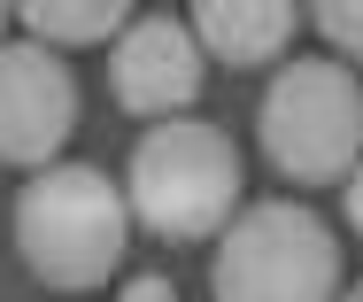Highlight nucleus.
Instances as JSON below:
<instances>
[{
	"instance_id": "1",
	"label": "nucleus",
	"mask_w": 363,
	"mask_h": 302,
	"mask_svg": "<svg viewBox=\"0 0 363 302\" xmlns=\"http://www.w3.org/2000/svg\"><path fill=\"white\" fill-rule=\"evenodd\" d=\"M16 248H23L31 279L62 287V295H93L116 271V256L132 248V202L93 163H47L16 194Z\"/></svg>"
},
{
	"instance_id": "2",
	"label": "nucleus",
	"mask_w": 363,
	"mask_h": 302,
	"mask_svg": "<svg viewBox=\"0 0 363 302\" xmlns=\"http://www.w3.org/2000/svg\"><path fill=\"white\" fill-rule=\"evenodd\" d=\"M124 202L155 240H209L240 210V148L201 117H162L132 148Z\"/></svg>"
},
{
	"instance_id": "3",
	"label": "nucleus",
	"mask_w": 363,
	"mask_h": 302,
	"mask_svg": "<svg viewBox=\"0 0 363 302\" xmlns=\"http://www.w3.org/2000/svg\"><path fill=\"white\" fill-rule=\"evenodd\" d=\"M217 302H340V240L301 202L240 210L209 264Z\"/></svg>"
},
{
	"instance_id": "4",
	"label": "nucleus",
	"mask_w": 363,
	"mask_h": 302,
	"mask_svg": "<svg viewBox=\"0 0 363 302\" xmlns=\"http://www.w3.org/2000/svg\"><path fill=\"white\" fill-rule=\"evenodd\" d=\"M263 155L279 178L301 186H325V178H348L363 163V85L348 63L333 55H309L286 63L263 93Z\"/></svg>"
},
{
	"instance_id": "5",
	"label": "nucleus",
	"mask_w": 363,
	"mask_h": 302,
	"mask_svg": "<svg viewBox=\"0 0 363 302\" xmlns=\"http://www.w3.org/2000/svg\"><path fill=\"white\" fill-rule=\"evenodd\" d=\"M77 132V77L39 39H0V163L47 171Z\"/></svg>"
},
{
	"instance_id": "6",
	"label": "nucleus",
	"mask_w": 363,
	"mask_h": 302,
	"mask_svg": "<svg viewBox=\"0 0 363 302\" xmlns=\"http://www.w3.org/2000/svg\"><path fill=\"white\" fill-rule=\"evenodd\" d=\"M201 63L209 55L186 31V16H132L116 31V55H108V93L132 117H178L201 93Z\"/></svg>"
},
{
	"instance_id": "7",
	"label": "nucleus",
	"mask_w": 363,
	"mask_h": 302,
	"mask_svg": "<svg viewBox=\"0 0 363 302\" xmlns=\"http://www.w3.org/2000/svg\"><path fill=\"white\" fill-rule=\"evenodd\" d=\"M294 23H301V8H286V0H201L186 16V31L201 39V55H217L232 70H255V63L286 55Z\"/></svg>"
},
{
	"instance_id": "8",
	"label": "nucleus",
	"mask_w": 363,
	"mask_h": 302,
	"mask_svg": "<svg viewBox=\"0 0 363 302\" xmlns=\"http://www.w3.org/2000/svg\"><path fill=\"white\" fill-rule=\"evenodd\" d=\"M16 23L39 47H101L132 16H124V0H31V8H16Z\"/></svg>"
},
{
	"instance_id": "9",
	"label": "nucleus",
	"mask_w": 363,
	"mask_h": 302,
	"mask_svg": "<svg viewBox=\"0 0 363 302\" xmlns=\"http://www.w3.org/2000/svg\"><path fill=\"white\" fill-rule=\"evenodd\" d=\"M317 31H325L340 55L363 63V0H325V8H317Z\"/></svg>"
},
{
	"instance_id": "10",
	"label": "nucleus",
	"mask_w": 363,
	"mask_h": 302,
	"mask_svg": "<svg viewBox=\"0 0 363 302\" xmlns=\"http://www.w3.org/2000/svg\"><path fill=\"white\" fill-rule=\"evenodd\" d=\"M116 302H170V279H155V271H140V279H132V287H124Z\"/></svg>"
},
{
	"instance_id": "11",
	"label": "nucleus",
	"mask_w": 363,
	"mask_h": 302,
	"mask_svg": "<svg viewBox=\"0 0 363 302\" xmlns=\"http://www.w3.org/2000/svg\"><path fill=\"white\" fill-rule=\"evenodd\" d=\"M340 202H348V225L363 232V163L348 171V178H340Z\"/></svg>"
},
{
	"instance_id": "12",
	"label": "nucleus",
	"mask_w": 363,
	"mask_h": 302,
	"mask_svg": "<svg viewBox=\"0 0 363 302\" xmlns=\"http://www.w3.org/2000/svg\"><path fill=\"white\" fill-rule=\"evenodd\" d=\"M8 23H16V8H0V39H8Z\"/></svg>"
},
{
	"instance_id": "13",
	"label": "nucleus",
	"mask_w": 363,
	"mask_h": 302,
	"mask_svg": "<svg viewBox=\"0 0 363 302\" xmlns=\"http://www.w3.org/2000/svg\"><path fill=\"white\" fill-rule=\"evenodd\" d=\"M340 302H363V287H356V295H340Z\"/></svg>"
}]
</instances>
